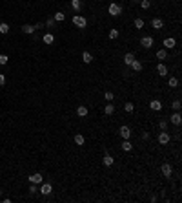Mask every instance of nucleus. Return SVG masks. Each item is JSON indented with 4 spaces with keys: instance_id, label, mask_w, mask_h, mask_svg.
I'll list each match as a JSON object with an SVG mask.
<instances>
[{
    "instance_id": "nucleus-27",
    "label": "nucleus",
    "mask_w": 182,
    "mask_h": 203,
    "mask_svg": "<svg viewBox=\"0 0 182 203\" xmlns=\"http://www.w3.org/2000/svg\"><path fill=\"white\" fill-rule=\"evenodd\" d=\"M0 33H2V35H6V33H9V26L6 22H0Z\"/></svg>"
},
{
    "instance_id": "nucleus-41",
    "label": "nucleus",
    "mask_w": 182,
    "mask_h": 203,
    "mask_svg": "<svg viewBox=\"0 0 182 203\" xmlns=\"http://www.w3.org/2000/svg\"><path fill=\"white\" fill-rule=\"evenodd\" d=\"M42 28H44V24H40V22L35 24V29H42Z\"/></svg>"
},
{
    "instance_id": "nucleus-5",
    "label": "nucleus",
    "mask_w": 182,
    "mask_h": 203,
    "mask_svg": "<svg viewBox=\"0 0 182 203\" xmlns=\"http://www.w3.org/2000/svg\"><path fill=\"white\" fill-rule=\"evenodd\" d=\"M169 139H171V137H169L168 130H164V132H160V134H159V143H160V145H168Z\"/></svg>"
},
{
    "instance_id": "nucleus-13",
    "label": "nucleus",
    "mask_w": 182,
    "mask_h": 203,
    "mask_svg": "<svg viewBox=\"0 0 182 203\" xmlns=\"http://www.w3.org/2000/svg\"><path fill=\"white\" fill-rule=\"evenodd\" d=\"M87 113H89V110H87V106H84V105H82V106H78V108H77V115H78V117H86Z\"/></svg>"
},
{
    "instance_id": "nucleus-22",
    "label": "nucleus",
    "mask_w": 182,
    "mask_h": 203,
    "mask_svg": "<svg viewBox=\"0 0 182 203\" xmlns=\"http://www.w3.org/2000/svg\"><path fill=\"white\" fill-rule=\"evenodd\" d=\"M42 40L46 44H53V42H55V37H53V33H46V35L42 37Z\"/></svg>"
},
{
    "instance_id": "nucleus-36",
    "label": "nucleus",
    "mask_w": 182,
    "mask_h": 203,
    "mask_svg": "<svg viewBox=\"0 0 182 203\" xmlns=\"http://www.w3.org/2000/svg\"><path fill=\"white\" fill-rule=\"evenodd\" d=\"M7 61H9V57H7V55H4V53H2V55H0V66H4V64H7Z\"/></svg>"
},
{
    "instance_id": "nucleus-30",
    "label": "nucleus",
    "mask_w": 182,
    "mask_h": 203,
    "mask_svg": "<svg viewBox=\"0 0 182 203\" xmlns=\"http://www.w3.org/2000/svg\"><path fill=\"white\" fill-rule=\"evenodd\" d=\"M159 128H160V132L168 130V119H162V121L159 123Z\"/></svg>"
},
{
    "instance_id": "nucleus-28",
    "label": "nucleus",
    "mask_w": 182,
    "mask_h": 203,
    "mask_svg": "<svg viewBox=\"0 0 182 203\" xmlns=\"http://www.w3.org/2000/svg\"><path fill=\"white\" fill-rule=\"evenodd\" d=\"M168 84H169V88H177V86H179V79H177V77H171L169 81H168Z\"/></svg>"
},
{
    "instance_id": "nucleus-37",
    "label": "nucleus",
    "mask_w": 182,
    "mask_h": 203,
    "mask_svg": "<svg viewBox=\"0 0 182 203\" xmlns=\"http://www.w3.org/2000/svg\"><path fill=\"white\" fill-rule=\"evenodd\" d=\"M171 106H173V108H175V112H179V110H180V106H182V105H180V101H179V99H177V101H173V103H171Z\"/></svg>"
},
{
    "instance_id": "nucleus-7",
    "label": "nucleus",
    "mask_w": 182,
    "mask_h": 203,
    "mask_svg": "<svg viewBox=\"0 0 182 203\" xmlns=\"http://www.w3.org/2000/svg\"><path fill=\"white\" fill-rule=\"evenodd\" d=\"M119 134H120V136H122V139H129V137H131V128L129 126H120V130H119Z\"/></svg>"
},
{
    "instance_id": "nucleus-39",
    "label": "nucleus",
    "mask_w": 182,
    "mask_h": 203,
    "mask_svg": "<svg viewBox=\"0 0 182 203\" xmlns=\"http://www.w3.org/2000/svg\"><path fill=\"white\" fill-rule=\"evenodd\" d=\"M142 139H144V141L149 139V132H142Z\"/></svg>"
},
{
    "instance_id": "nucleus-34",
    "label": "nucleus",
    "mask_w": 182,
    "mask_h": 203,
    "mask_svg": "<svg viewBox=\"0 0 182 203\" xmlns=\"http://www.w3.org/2000/svg\"><path fill=\"white\" fill-rule=\"evenodd\" d=\"M46 28H47V29H53V28H55V18H47Z\"/></svg>"
},
{
    "instance_id": "nucleus-42",
    "label": "nucleus",
    "mask_w": 182,
    "mask_h": 203,
    "mask_svg": "<svg viewBox=\"0 0 182 203\" xmlns=\"http://www.w3.org/2000/svg\"><path fill=\"white\" fill-rule=\"evenodd\" d=\"M131 2H133V4H139V2H140V0H131Z\"/></svg>"
},
{
    "instance_id": "nucleus-33",
    "label": "nucleus",
    "mask_w": 182,
    "mask_h": 203,
    "mask_svg": "<svg viewBox=\"0 0 182 203\" xmlns=\"http://www.w3.org/2000/svg\"><path fill=\"white\" fill-rule=\"evenodd\" d=\"M140 6H142V9H149L151 2H149V0H140Z\"/></svg>"
},
{
    "instance_id": "nucleus-35",
    "label": "nucleus",
    "mask_w": 182,
    "mask_h": 203,
    "mask_svg": "<svg viewBox=\"0 0 182 203\" xmlns=\"http://www.w3.org/2000/svg\"><path fill=\"white\" fill-rule=\"evenodd\" d=\"M27 190H29V194H37V192H38V189H37V185H35V183H31Z\"/></svg>"
},
{
    "instance_id": "nucleus-14",
    "label": "nucleus",
    "mask_w": 182,
    "mask_h": 203,
    "mask_svg": "<svg viewBox=\"0 0 182 203\" xmlns=\"http://www.w3.org/2000/svg\"><path fill=\"white\" fill-rule=\"evenodd\" d=\"M129 66H131V70H133V71H140V70H142V62L139 61V59H135Z\"/></svg>"
},
{
    "instance_id": "nucleus-10",
    "label": "nucleus",
    "mask_w": 182,
    "mask_h": 203,
    "mask_svg": "<svg viewBox=\"0 0 182 203\" xmlns=\"http://www.w3.org/2000/svg\"><path fill=\"white\" fill-rule=\"evenodd\" d=\"M149 108H151V110H155V112H160L162 110V103L159 101V99H153V101L149 103Z\"/></svg>"
},
{
    "instance_id": "nucleus-6",
    "label": "nucleus",
    "mask_w": 182,
    "mask_h": 203,
    "mask_svg": "<svg viewBox=\"0 0 182 203\" xmlns=\"http://www.w3.org/2000/svg\"><path fill=\"white\" fill-rule=\"evenodd\" d=\"M53 192V187H51V183H42L40 185V194H44V196H49Z\"/></svg>"
},
{
    "instance_id": "nucleus-9",
    "label": "nucleus",
    "mask_w": 182,
    "mask_h": 203,
    "mask_svg": "<svg viewBox=\"0 0 182 203\" xmlns=\"http://www.w3.org/2000/svg\"><path fill=\"white\" fill-rule=\"evenodd\" d=\"M162 44H164V49H173L177 46V40H175V38H164V42H162Z\"/></svg>"
},
{
    "instance_id": "nucleus-20",
    "label": "nucleus",
    "mask_w": 182,
    "mask_h": 203,
    "mask_svg": "<svg viewBox=\"0 0 182 203\" xmlns=\"http://www.w3.org/2000/svg\"><path fill=\"white\" fill-rule=\"evenodd\" d=\"M82 61H84L86 64H91L93 62V55L89 51H84V53H82Z\"/></svg>"
},
{
    "instance_id": "nucleus-31",
    "label": "nucleus",
    "mask_w": 182,
    "mask_h": 203,
    "mask_svg": "<svg viewBox=\"0 0 182 203\" xmlns=\"http://www.w3.org/2000/svg\"><path fill=\"white\" fill-rule=\"evenodd\" d=\"M124 110H126L127 113H131V112L135 110V105H133V103H126V105H124Z\"/></svg>"
},
{
    "instance_id": "nucleus-24",
    "label": "nucleus",
    "mask_w": 182,
    "mask_h": 203,
    "mask_svg": "<svg viewBox=\"0 0 182 203\" xmlns=\"http://www.w3.org/2000/svg\"><path fill=\"white\" fill-rule=\"evenodd\" d=\"M104 112H106V115H111V113L115 112V105H113V103H107L106 108H104Z\"/></svg>"
},
{
    "instance_id": "nucleus-3",
    "label": "nucleus",
    "mask_w": 182,
    "mask_h": 203,
    "mask_svg": "<svg viewBox=\"0 0 182 203\" xmlns=\"http://www.w3.org/2000/svg\"><path fill=\"white\" fill-rule=\"evenodd\" d=\"M142 48H146V49H149V48H153V44H155V38L153 37H149V35H146V37H142Z\"/></svg>"
},
{
    "instance_id": "nucleus-29",
    "label": "nucleus",
    "mask_w": 182,
    "mask_h": 203,
    "mask_svg": "<svg viewBox=\"0 0 182 203\" xmlns=\"http://www.w3.org/2000/svg\"><path fill=\"white\" fill-rule=\"evenodd\" d=\"M107 37H109L111 40H115V38H119V31H117V29H109V33H107Z\"/></svg>"
},
{
    "instance_id": "nucleus-40",
    "label": "nucleus",
    "mask_w": 182,
    "mask_h": 203,
    "mask_svg": "<svg viewBox=\"0 0 182 203\" xmlns=\"http://www.w3.org/2000/svg\"><path fill=\"white\" fill-rule=\"evenodd\" d=\"M4 84H6V77H4L2 73H0V86H4Z\"/></svg>"
},
{
    "instance_id": "nucleus-38",
    "label": "nucleus",
    "mask_w": 182,
    "mask_h": 203,
    "mask_svg": "<svg viewBox=\"0 0 182 203\" xmlns=\"http://www.w3.org/2000/svg\"><path fill=\"white\" fill-rule=\"evenodd\" d=\"M104 97H106V101H109V103H111V101H113V92H106V95H104Z\"/></svg>"
},
{
    "instance_id": "nucleus-8",
    "label": "nucleus",
    "mask_w": 182,
    "mask_h": 203,
    "mask_svg": "<svg viewBox=\"0 0 182 203\" xmlns=\"http://www.w3.org/2000/svg\"><path fill=\"white\" fill-rule=\"evenodd\" d=\"M160 170H162V174H164L166 177H171V174H173V167H171L169 163H164Z\"/></svg>"
},
{
    "instance_id": "nucleus-1",
    "label": "nucleus",
    "mask_w": 182,
    "mask_h": 203,
    "mask_svg": "<svg viewBox=\"0 0 182 203\" xmlns=\"http://www.w3.org/2000/svg\"><path fill=\"white\" fill-rule=\"evenodd\" d=\"M73 24H75L77 28L84 29L87 26V20H86V17H82V15H75V17H73Z\"/></svg>"
},
{
    "instance_id": "nucleus-16",
    "label": "nucleus",
    "mask_w": 182,
    "mask_h": 203,
    "mask_svg": "<svg viewBox=\"0 0 182 203\" xmlns=\"http://www.w3.org/2000/svg\"><path fill=\"white\" fill-rule=\"evenodd\" d=\"M162 26H164V22H162L160 18H153V20H151V28L153 29H162Z\"/></svg>"
},
{
    "instance_id": "nucleus-4",
    "label": "nucleus",
    "mask_w": 182,
    "mask_h": 203,
    "mask_svg": "<svg viewBox=\"0 0 182 203\" xmlns=\"http://www.w3.org/2000/svg\"><path fill=\"white\" fill-rule=\"evenodd\" d=\"M168 123H171V125H175V126H180V125H182V115H180V112L171 113V117H169Z\"/></svg>"
},
{
    "instance_id": "nucleus-2",
    "label": "nucleus",
    "mask_w": 182,
    "mask_h": 203,
    "mask_svg": "<svg viewBox=\"0 0 182 203\" xmlns=\"http://www.w3.org/2000/svg\"><path fill=\"white\" fill-rule=\"evenodd\" d=\"M107 13L113 15V17H119V15L122 13V7L119 6V4H115V2H113V4H109V7H107Z\"/></svg>"
},
{
    "instance_id": "nucleus-19",
    "label": "nucleus",
    "mask_w": 182,
    "mask_h": 203,
    "mask_svg": "<svg viewBox=\"0 0 182 203\" xmlns=\"http://www.w3.org/2000/svg\"><path fill=\"white\" fill-rule=\"evenodd\" d=\"M113 161H115V159H113V157L109 156V152H106V156H104V159H102V163H104L106 167H111V165H113Z\"/></svg>"
},
{
    "instance_id": "nucleus-32",
    "label": "nucleus",
    "mask_w": 182,
    "mask_h": 203,
    "mask_svg": "<svg viewBox=\"0 0 182 203\" xmlns=\"http://www.w3.org/2000/svg\"><path fill=\"white\" fill-rule=\"evenodd\" d=\"M135 28L142 29V28H144V20H142V18H135Z\"/></svg>"
},
{
    "instance_id": "nucleus-26",
    "label": "nucleus",
    "mask_w": 182,
    "mask_h": 203,
    "mask_svg": "<svg viewBox=\"0 0 182 203\" xmlns=\"http://www.w3.org/2000/svg\"><path fill=\"white\" fill-rule=\"evenodd\" d=\"M53 18H55V22H64V20H66V15H64L62 11H58V13H55V17H53Z\"/></svg>"
},
{
    "instance_id": "nucleus-17",
    "label": "nucleus",
    "mask_w": 182,
    "mask_h": 203,
    "mask_svg": "<svg viewBox=\"0 0 182 203\" xmlns=\"http://www.w3.org/2000/svg\"><path fill=\"white\" fill-rule=\"evenodd\" d=\"M22 31L26 33V35H33V33H35V26H29V24H24V26H22Z\"/></svg>"
},
{
    "instance_id": "nucleus-18",
    "label": "nucleus",
    "mask_w": 182,
    "mask_h": 203,
    "mask_svg": "<svg viewBox=\"0 0 182 203\" xmlns=\"http://www.w3.org/2000/svg\"><path fill=\"white\" fill-rule=\"evenodd\" d=\"M71 7L75 9L77 13H80V9H82V0H71Z\"/></svg>"
},
{
    "instance_id": "nucleus-12",
    "label": "nucleus",
    "mask_w": 182,
    "mask_h": 203,
    "mask_svg": "<svg viewBox=\"0 0 182 203\" xmlns=\"http://www.w3.org/2000/svg\"><path fill=\"white\" fill-rule=\"evenodd\" d=\"M157 73H159L160 77H166V75H168V68H166L162 62H160V64H157Z\"/></svg>"
},
{
    "instance_id": "nucleus-11",
    "label": "nucleus",
    "mask_w": 182,
    "mask_h": 203,
    "mask_svg": "<svg viewBox=\"0 0 182 203\" xmlns=\"http://www.w3.org/2000/svg\"><path fill=\"white\" fill-rule=\"evenodd\" d=\"M42 179H44L42 174H33V176H29V183H35V185H40Z\"/></svg>"
},
{
    "instance_id": "nucleus-15",
    "label": "nucleus",
    "mask_w": 182,
    "mask_h": 203,
    "mask_svg": "<svg viewBox=\"0 0 182 203\" xmlns=\"http://www.w3.org/2000/svg\"><path fill=\"white\" fill-rule=\"evenodd\" d=\"M133 61H135V53L129 51V53H126V55H124V64H126V66H129Z\"/></svg>"
},
{
    "instance_id": "nucleus-25",
    "label": "nucleus",
    "mask_w": 182,
    "mask_h": 203,
    "mask_svg": "<svg viewBox=\"0 0 182 203\" xmlns=\"http://www.w3.org/2000/svg\"><path fill=\"white\" fill-rule=\"evenodd\" d=\"M75 143H77L78 146H82V145H84V143H86L84 136H82V134H77V136H75Z\"/></svg>"
},
{
    "instance_id": "nucleus-21",
    "label": "nucleus",
    "mask_w": 182,
    "mask_h": 203,
    "mask_svg": "<svg viewBox=\"0 0 182 203\" xmlns=\"http://www.w3.org/2000/svg\"><path fill=\"white\" fill-rule=\"evenodd\" d=\"M122 150H124V152H131V150H133V145L129 143V139H124V143H122Z\"/></svg>"
},
{
    "instance_id": "nucleus-23",
    "label": "nucleus",
    "mask_w": 182,
    "mask_h": 203,
    "mask_svg": "<svg viewBox=\"0 0 182 203\" xmlns=\"http://www.w3.org/2000/svg\"><path fill=\"white\" fill-rule=\"evenodd\" d=\"M157 59H159V61H166V59H168V51H166V49H159V51H157Z\"/></svg>"
}]
</instances>
